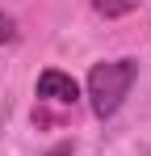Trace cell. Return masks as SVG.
I'll return each mask as SVG.
<instances>
[{
	"label": "cell",
	"mask_w": 151,
	"mask_h": 156,
	"mask_svg": "<svg viewBox=\"0 0 151 156\" xmlns=\"http://www.w3.org/2000/svg\"><path fill=\"white\" fill-rule=\"evenodd\" d=\"M134 80H139V59L97 63V68L88 72V84H84L92 114H97V118H113V114L122 110V101L130 97V84H134Z\"/></svg>",
	"instance_id": "obj_1"
},
{
	"label": "cell",
	"mask_w": 151,
	"mask_h": 156,
	"mask_svg": "<svg viewBox=\"0 0 151 156\" xmlns=\"http://www.w3.org/2000/svg\"><path fill=\"white\" fill-rule=\"evenodd\" d=\"M38 97H42V101H55V105H76L80 101V84H76L67 72L46 68V72L38 76Z\"/></svg>",
	"instance_id": "obj_2"
},
{
	"label": "cell",
	"mask_w": 151,
	"mask_h": 156,
	"mask_svg": "<svg viewBox=\"0 0 151 156\" xmlns=\"http://www.w3.org/2000/svg\"><path fill=\"white\" fill-rule=\"evenodd\" d=\"M134 4L139 0H92V9L101 17H126V13H134Z\"/></svg>",
	"instance_id": "obj_3"
},
{
	"label": "cell",
	"mask_w": 151,
	"mask_h": 156,
	"mask_svg": "<svg viewBox=\"0 0 151 156\" xmlns=\"http://www.w3.org/2000/svg\"><path fill=\"white\" fill-rule=\"evenodd\" d=\"M4 42H17V21L8 17V13H0V47Z\"/></svg>",
	"instance_id": "obj_4"
}]
</instances>
